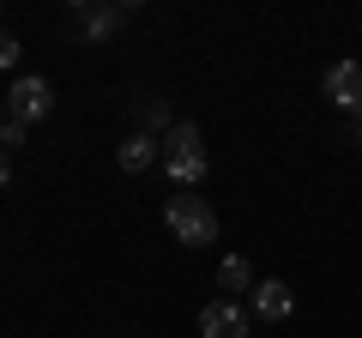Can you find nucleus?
Here are the masks:
<instances>
[{"mask_svg":"<svg viewBox=\"0 0 362 338\" xmlns=\"http://www.w3.org/2000/svg\"><path fill=\"white\" fill-rule=\"evenodd\" d=\"M206 169H211V157H206L199 127H194V121H175V127L163 133V175L181 187V194H187V187L206 182Z\"/></svg>","mask_w":362,"mask_h":338,"instance_id":"f257e3e1","label":"nucleus"},{"mask_svg":"<svg viewBox=\"0 0 362 338\" xmlns=\"http://www.w3.org/2000/svg\"><path fill=\"white\" fill-rule=\"evenodd\" d=\"M163 230L175 235L181 247H206V242H218V211L206 206V194H169Z\"/></svg>","mask_w":362,"mask_h":338,"instance_id":"f03ea898","label":"nucleus"},{"mask_svg":"<svg viewBox=\"0 0 362 338\" xmlns=\"http://www.w3.org/2000/svg\"><path fill=\"white\" fill-rule=\"evenodd\" d=\"M54 109V85L42 73H25V78H13V91H6V121H42Z\"/></svg>","mask_w":362,"mask_h":338,"instance_id":"7ed1b4c3","label":"nucleus"},{"mask_svg":"<svg viewBox=\"0 0 362 338\" xmlns=\"http://www.w3.org/2000/svg\"><path fill=\"white\" fill-rule=\"evenodd\" d=\"M247 332H254V308L247 302L218 296V302L199 308V338H247Z\"/></svg>","mask_w":362,"mask_h":338,"instance_id":"20e7f679","label":"nucleus"},{"mask_svg":"<svg viewBox=\"0 0 362 338\" xmlns=\"http://www.w3.org/2000/svg\"><path fill=\"white\" fill-rule=\"evenodd\" d=\"M133 6H109V0H73V30L85 42H109L121 25H127Z\"/></svg>","mask_w":362,"mask_h":338,"instance_id":"39448f33","label":"nucleus"},{"mask_svg":"<svg viewBox=\"0 0 362 338\" xmlns=\"http://www.w3.org/2000/svg\"><path fill=\"white\" fill-rule=\"evenodd\" d=\"M326 103L338 115H362V61H332L326 66Z\"/></svg>","mask_w":362,"mask_h":338,"instance_id":"423d86ee","label":"nucleus"},{"mask_svg":"<svg viewBox=\"0 0 362 338\" xmlns=\"http://www.w3.org/2000/svg\"><path fill=\"white\" fill-rule=\"evenodd\" d=\"M290 308H296V296H290V284L284 278H259L254 284V320H290Z\"/></svg>","mask_w":362,"mask_h":338,"instance_id":"0eeeda50","label":"nucleus"},{"mask_svg":"<svg viewBox=\"0 0 362 338\" xmlns=\"http://www.w3.org/2000/svg\"><path fill=\"white\" fill-rule=\"evenodd\" d=\"M121 169H127V175H139V169H151V163H163V139H151V133H139L133 127L127 139H121Z\"/></svg>","mask_w":362,"mask_h":338,"instance_id":"6e6552de","label":"nucleus"},{"mask_svg":"<svg viewBox=\"0 0 362 338\" xmlns=\"http://www.w3.org/2000/svg\"><path fill=\"white\" fill-rule=\"evenodd\" d=\"M218 290H223L230 302L254 296V266H247L242 254H223V266H218Z\"/></svg>","mask_w":362,"mask_h":338,"instance_id":"1a4fd4ad","label":"nucleus"},{"mask_svg":"<svg viewBox=\"0 0 362 338\" xmlns=\"http://www.w3.org/2000/svg\"><path fill=\"white\" fill-rule=\"evenodd\" d=\"M139 133H151V139H163L169 127H175V115H169V97H139Z\"/></svg>","mask_w":362,"mask_h":338,"instance_id":"9d476101","label":"nucleus"},{"mask_svg":"<svg viewBox=\"0 0 362 338\" xmlns=\"http://www.w3.org/2000/svg\"><path fill=\"white\" fill-rule=\"evenodd\" d=\"M13 61H18V37H13V30H0V73H13Z\"/></svg>","mask_w":362,"mask_h":338,"instance_id":"9b49d317","label":"nucleus"},{"mask_svg":"<svg viewBox=\"0 0 362 338\" xmlns=\"http://www.w3.org/2000/svg\"><path fill=\"white\" fill-rule=\"evenodd\" d=\"M18 145H25V121H6L0 127V151H18Z\"/></svg>","mask_w":362,"mask_h":338,"instance_id":"f8f14e48","label":"nucleus"},{"mask_svg":"<svg viewBox=\"0 0 362 338\" xmlns=\"http://www.w3.org/2000/svg\"><path fill=\"white\" fill-rule=\"evenodd\" d=\"M338 139H344V145H362V115H344V121H338Z\"/></svg>","mask_w":362,"mask_h":338,"instance_id":"ddd939ff","label":"nucleus"},{"mask_svg":"<svg viewBox=\"0 0 362 338\" xmlns=\"http://www.w3.org/2000/svg\"><path fill=\"white\" fill-rule=\"evenodd\" d=\"M13 182V151H0V187Z\"/></svg>","mask_w":362,"mask_h":338,"instance_id":"4468645a","label":"nucleus"},{"mask_svg":"<svg viewBox=\"0 0 362 338\" xmlns=\"http://www.w3.org/2000/svg\"><path fill=\"white\" fill-rule=\"evenodd\" d=\"M0 127H6V115H0Z\"/></svg>","mask_w":362,"mask_h":338,"instance_id":"2eb2a0df","label":"nucleus"}]
</instances>
